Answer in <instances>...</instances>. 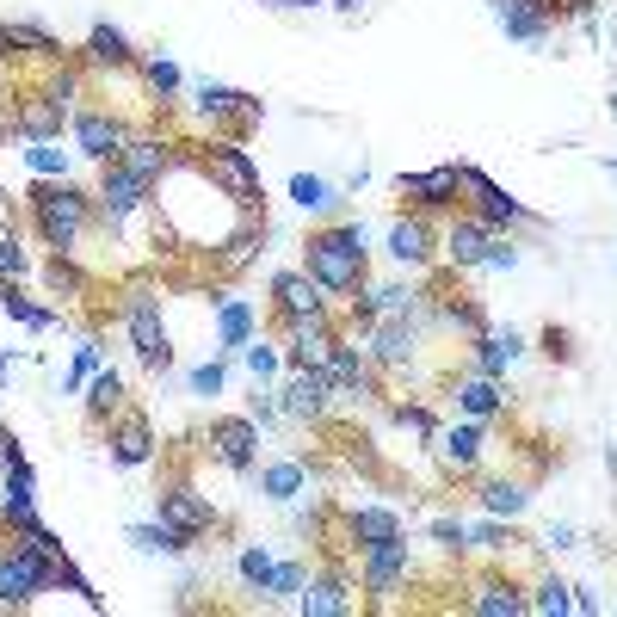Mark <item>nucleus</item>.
<instances>
[{
  "label": "nucleus",
  "mask_w": 617,
  "mask_h": 617,
  "mask_svg": "<svg viewBox=\"0 0 617 617\" xmlns=\"http://www.w3.org/2000/svg\"><path fill=\"white\" fill-rule=\"evenodd\" d=\"M321 371H328V389H340V395H365V365H358L352 346H334V358H328Z\"/></svg>",
  "instance_id": "obj_16"
},
{
  "label": "nucleus",
  "mask_w": 617,
  "mask_h": 617,
  "mask_svg": "<svg viewBox=\"0 0 617 617\" xmlns=\"http://www.w3.org/2000/svg\"><path fill=\"white\" fill-rule=\"evenodd\" d=\"M358 266H365V229L358 223L309 241V278L321 290H358Z\"/></svg>",
  "instance_id": "obj_1"
},
{
  "label": "nucleus",
  "mask_w": 617,
  "mask_h": 617,
  "mask_svg": "<svg viewBox=\"0 0 617 617\" xmlns=\"http://www.w3.org/2000/svg\"><path fill=\"white\" fill-rule=\"evenodd\" d=\"M488 253H494V229L488 223H457L451 229V260L457 266H488Z\"/></svg>",
  "instance_id": "obj_11"
},
{
  "label": "nucleus",
  "mask_w": 617,
  "mask_h": 617,
  "mask_svg": "<svg viewBox=\"0 0 617 617\" xmlns=\"http://www.w3.org/2000/svg\"><path fill=\"white\" fill-rule=\"evenodd\" d=\"M303 611H315V617L346 611V587H340V580H315V587L303 593Z\"/></svg>",
  "instance_id": "obj_26"
},
{
  "label": "nucleus",
  "mask_w": 617,
  "mask_h": 617,
  "mask_svg": "<svg viewBox=\"0 0 617 617\" xmlns=\"http://www.w3.org/2000/svg\"><path fill=\"white\" fill-rule=\"evenodd\" d=\"M352 531L365 543H383V537H402V519L395 513H377V506H365V513H352Z\"/></svg>",
  "instance_id": "obj_23"
},
{
  "label": "nucleus",
  "mask_w": 617,
  "mask_h": 617,
  "mask_svg": "<svg viewBox=\"0 0 617 617\" xmlns=\"http://www.w3.org/2000/svg\"><path fill=\"white\" fill-rule=\"evenodd\" d=\"M149 81H155L161 93H173V87H179V68H173V62H149Z\"/></svg>",
  "instance_id": "obj_42"
},
{
  "label": "nucleus",
  "mask_w": 617,
  "mask_h": 617,
  "mask_svg": "<svg viewBox=\"0 0 617 617\" xmlns=\"http://www.w3.org/2000/svg\"><path fill=\"white\" fill-rule=\"evenodd\" d=\"M118 395H124V377H118V371H105V377L93 383V414H105V408H118Z\"/></svg>",
  "instance_id": "obj_36"
},
{
  "label": "nucleus",
  "mask_w": 617,
  "mask_h": 617,
  "mask_svg": "<svg viewBox=\"0 0 617 617\" xmlns=\"http://www.w3.org/2000/svg\"><path fill=\"white\" fill-rule=\"evenodd\" d=\"M278 303H284L290 321H297V315H321V284L303 278V272H284L278 278Z\"/></svg>",
  "instance_id": "obj_13"
},
{
  "label": "nucleus",
  "mask_w": 617,
  "mask_h": 617,
  "mask_svg": "<svg viewBox=\"0 0 617 617\" xmlns=\"http://www.w3.org/2000/svg\"><path fill=\"white\" fill-rule=\"evenodd\" d=\"M241 574H247V587L266 593V587H272V562H266V550H247V556H241Z\"/></svg>",
  "instance_id": "obj_37"
},
{
  "label": "nucleus",
  "mask_w": 617,
  "mask_h": 617,
  "mask_svg": "<svg viewBox=\"0 0 617 617\" xmlns=\"http://www.w3.org/2000/svg\"><path fill=\"white\" fill-rule=\"evenodd\" d=\"M161 519H167L179 537H198V531L210 525V506H204L198 494H167V500H161Z\"/></svg>",
  "instance_id": "obj_14"
},
{
  "label": "nucleus",
  "mask_w": 617,
  "mask_h": 617,
  "mask_svg": "<svg viewBox=\"0 0 617 617\" xmlns=\"http://www.w3.org/2000/svg\"><path fill=\"white\" fill-rule=\"evenodd\" d=\"M377 358H383V365H408V358H414V334L408 328H377Z\"/></svg>",
  "instance_id": "obj_27"
},
{
  "label": "nucleus",
  "mask_w": 617,
  "mask_h": 617,
  "mask_svg": "<svg viewBox=\"0 0 617 617\" xmlns=\"http://www.w3.org/2000/svg\"><path fill=\"white\" fill-rule=\"evenodd\" d=\"M210 445H216V457H223L229 469H247L253 463V420H223L210 432Z\"/></svg>",
  "instance_id": "obj_9"
},
{
  "label": "nucleus",
  "mask_w": 617,
  "mask_h": 617,
  "mask_svg": "<svg viewBox=\"0 0 617 617\" xmlns=\"http://www.w3.org/2000/svg\"><path fill=\"white\" fill-rule=\"evenodd\" d=\"M463 408L476 414V420H482V414H494V408H500V389H494V377H476V383H463Z\"/></svg>",
  "instance_id": "obj_31"
},
{
  "label": "nucleus",
  "mask_w": 617,
  "mask_h": 617,
  "mask_svg": "<svg viewBox=\"0 0 617 617\" xmlns=\"http://www.w3.org/2000/svg\"><path fill=\"white\" fill-rule=\"evenodd\" d=\"M142 192H149V179H142V173H130V167H105V210H112V216L136 210Z\"/></svg>",
  "instance_id": "obj_12"
},
{
  "label": "nucleus",
  "mask_w": 617,
  "mask_h": 617,
  "mask_svg": "<svg viewBox=\"0 0 617 617\" xmlns=\"http://www.w3.org/2000/svg\"><path fill=\"white\" fill-rule=\"evenodd\" d=\"M482 500H488V513H506V519H513V513H525V488H513V482H494Z\"/></svg>",
  "instance_id": "obj_32"
},
{
  "label": "nucleus",
  "mask_w": 617,
  "mask_h": 617,
  "mask_svg": "<svg viewBox=\"0 0 617 617\" xmlns=\"http://www.w3.org/2000/svg\"><path fill=\"white\" fill-rule=\"evenodd\" d=\"M130 543H136V550H186V537H179L167 519H161V525H136Z\"/></svg>",
  "instance_id": "obj_29"
},
{
  "label": "nucleus",
  "mask_w": 617,
  "mask_h": 617,
  "mask_svg": "<svg viewBox=\"0 0 617 617\" xmlns=\"http://www.w3.org/2000/svg\"><path fill=\"white\" fill-rule=\"evenodd\" d=\"M389 253H395V260H426V223H395L389 229Z\"/></svg>",
  "instance_id": "obj_22"
},
{
  "label": "nucleus",
  "mask_w": 617,
  "mask_h": 617,
  "mask_svg": "<svg viewBox=\"0 0 617 617\" xmlns=\"http://www.w3.org/2000/svg\"><path fill=\"white\" fill-rule=\"evenodd\" d=\"M574 599H568V587H562V580H550V587H543L537 593V611H568Z\"/></svg>",
  "instance_id": "obj_39"
},
{
  "label": "nucleus",
  "mask_w": 617,
  "mask_h": 617,
  "mask_svg": "<svg viewBox=\"0 0 617 617\" xmlns=\"http://www.w3.org/2000/svg\"><path fill=\"white\" fill-rule=\"evenodd\" d=\"M124 167H130V173H142V179L155 186V173H167V167H173V155L161 149L155 136H142V142H124Z\"/></svg>",
  "instance_id": "obj_18"
},
{
  "label": "nucleus",
  "mask_w": 617,
  "mask_h": 617,
  "mask_svg": "<svg viewBox=\"0 0 617 617\" xmlns=\"http://www.w3.org/2000/svg\"><path fill=\"white\" fill-rule=\"evenodd\" d=\"M247 365H253V377H266V371H272V365H278V358H272V352H266V346H253V352H247Z\"/></svg>",
  "instance_id": "obj_43"
},
{
  "label": "nucleus",
  "mask_w": 617,
  "mask_h": 617,
  "mask_svg": "<svg viewBox=\"0 0 617 617\" xmlns=\"http://www.w3.org/2000/svg\"><path fill=\"white\" fill-rule=\"evenodd\" d=\"M463 186H469V192L482 198V210H488V223H513V216H525V210H519L513 198H506L500 186H488V179H482L476 167H463Z\"/></svg>",
  "instance_id": "obj_17"
},
{
  "label": "nucleus",
  "mask_w": 617,
  "mask_h": 617,
  "mask_svg": "<svg viewBox=\"0 0 617 617\" xmlns=\"http://www.w3.org/2000/svg\"><path fill=\"white\" fill-rule=\"evenodd\" d=\"M93 56H99V62H130V50H124V38H118L112 25L93 31Z\"/></svg>",
  "instance_id": "obj_35"
},
{
  "label": "nucleus",
  "mask_w": 617,
  "mask_h": 617,
  "mask_svg": "<svg viewBox=\"0 0 617 617\" xmlns=\"http://www.w3.org/2000/svg\"><path fill=\"white\" fill-rule=\"evenodd\" d=\"M19 124H25V136H38V142L56 136V130H62V99H31Z\"/></svg>",
  "instance_id": "obj_20"
},
{
  "label": "nucleus",
  "mask_w": 617,
  "mask_h": 617,
  "mask_svg": "<svg viewBox=\"0 0 617 617\" xmlns=\"http://www.w3.org/2000/svg\"><path fill=\"white\" fill-rule=\"evenodd\" d=\"M253 328V309L247 303H223V346H241Z\"/></svg>",
  "instance_id": "obj_34"
},
{
  "label": "nucleus",
  "mask_w": 617,
  "mask_h": 617,
  "mask_svg": "<svg viewBox=\"0 0 617 617\" xmlns=\"http://www.w3.org/2000/svg\"><path fill=\"white\" fill-rule=\"evenodd\" d=\"M476 451H482V432H476V426L445 432V445H439V457H445L451 469H469V463H476Z\"/></svg>",
  "instance_id": "obj_21"
},
{
  "label": "nucleus",
  "mask_w": 617,
  "mask_h": 617,
  "mask_svg": "<svg viewBox=\"0 0 617 617\" xmlns=\"http://www.w3.org/2000/svg\"><path fill=\"white\" fill-rule=\"evenodd\" d=\"M31 173H62V149H50V142H38V149H25Z\"/></svg>",
  "instance_id": "obj_38"
},
{
  "label": "nucleus",
  "mask_w": 617,
  "mask_h": 617,
  "mask_svg": "<svg viewBox=\"0 0 617 617\" xmlns=\"http://www.w3.org/2000/svg\"><path fill=\"white\" fill-rule=\"evenodd\" d=\"M210 161H216V173H223V186H229L235 198H253V192H260V173H253V161H247L241 149H216Z\"/></svg>",
  "instance_id": "obj_15"
},
{
  "label": "nucleus",
  "mask_w": 617,
  "mask_h": 617,
  "mask_svg": "<svg viewBox=\"0 0 617 617\" xmlns=\"http://www.w3.org/2000/svg\"><path fill=\"white\" fill-rule=\"evenodd\" d=\"M192 389H198V395H216V389H223V365H204V371H192Z\"/></svg>",
  "instance_id": "obj_40"
},
{
  "label": "nucleus",
  "mask_w": 617,
  "mask_h": 617,
  "mask_svg": "<svg viewBox=\"0 0 617 617\" xmlns=\"http://www.w3.org/2000/svg\"><path fill=\"white\" fill-rule=\"evenodd\" d=\"M290 198H297L303 210H328V204H334L328 179H309V173H297V179H290Z\"/></svg>",
  "instance_id": "obj_30"
},
{
  "label": "nucleus",
  "mask_w": 617,
  "mask_h": 617,
  "mask_svg": "<svg viewBox=\"0 0 617 617\" xmlns=\"http://www.w3.org/2000/svg\"><path fill=\"white\" fill-rule=\"evenodd\" d=\"M321 402H328V371H303V377H290V389H284V414L309 420V414H321Z\"/></svg>",
  "instance_id": "obj_8"
},
{
  "label": "nucleus",
  "mask_w": 617,
  "mask_h": 617,
  "mask_svg": "<svg viewBox=\"0 0 617 617\" xmlns=\"http://www.w3.org/2000/svg\"><path fill=\"white\" fill-rule=\"evenodd\" d=\"M463 186V167H432V173H402V192L420 204H445Z\"/></svg>",
  "instance_id": "obj_7"
},
{
  "label": "nucleus",
  "mask_w": 617,
  "mask_h": 617,
  "mask_svg": "<svg viewBox=\"0 0 617 617\" xmlns=\"http://www.w3.org/2000/svg\"><path fill=\"white\" fill-rule=\"evenodd\" d=\"M290 358H297L303 371H321L334 358V340H328V328H321V315H297V321H290Z\"/></svg>",
  "instance_id": "obj_5"
},
{
  "label": "nucleus",
  "mask_w": 617,
  "mask_h": 617,
  "mask_svg": "<svg viewBox=\"0 0 617 617\" xmlns=\"http://www.w3.org/2000/svg\"><path fill=\"white\" fill-rule=\"evenodd\" d=\"M130 340H136L142 365H167V328H161V303L149 297V290L130 297Z\"/></svg>",
  "instance_id": "obj_4"
},
{
  "label": "nucleus",
  "mask_w": 617,
  "mask_h": 617,
  "mask_svg": "<svg viewBox=\"0 0 617 617\" xmlns=\"http://www.w3.org/2000/svg\"><path fill=\"white\" fill-rule=\"evenodd\" d=\"M31 204H38V229L50 247H68L87 229V198L75 186H44V192H31Z\"/></svg>",
  "instance_id": "obj_2"
},
{
  "label": "nucleus",
  "mask_w": 617,
  "mask_h": 617,
  "mask_svg": "<svg viewBox=\"0 0 617 617\" xmlns=\"http://www.w3.org/2000/svg\"><path fill=\"white\" fill-rule=\"evenodd\" d=\"M469 605H476L482 617H519V611H525V599H519L513 587H482V593L469 599Z\"/></svg>",
  "instance_id": "obj_25"
},
{
  "label": "nucleus",
  "mask_w": 617,
  "mask_h": 617,
  "mask_svg": "<svg viewBox=\"0 0 617 617\" xmlns=\"http://www.w3.org/2000/svg\"><path fill=\"white\" fill-rule=\"evenodd\" d=\"M75 136H81V149H87V155H99V161H112V155L124 149L118 118H99V112H87V118L75 124Z\"/></svg>",
  "instance_id": "obj_10"
},
{
  "label": "nucleus",
  "mask_w": 617,
  "mask_h": 617,
  "mask_svg": "<svg viewBox=\"0 0 617 617\" xmlns=\"http://www.w3.org/2000/svg\"><path fill=\"white\" fill-rule=\"evenodd\" d=\"M198 105H204L210 118H229V112H253V99H247V93H229V87H210V81L198 87Z\"/></svg>",
  "instance_id": "obj_24"
},
{
  "label": "nucleus",
  "mask_w": 617,
  "mask_h": 617,
  "mask_svg": "<svg viewBox=\"0 0 617 617\" xmlns=\"http://www.w3.org/2000/svg\"><path fill=\"white\" fill-rule=\"evenodd\" d=\"M432 531H439V543H463V525H457V519H439Z\"/></svg>",
  "instance_id": "obj_45"
},
{
  "label": "nucleus",
  "mask_w": 617,
  "mask_h": 617,
  "mask_svg": "<svg viewBox=\"0 0 617 617\" xmlns=\"http://www.w3.org/2000/svg\"><path fill=\"white\" fill-rule=\"evenodd\" d=\"M402 426H414V432H426L432 420H426V408H402Z\"/></svg>",
  "instance_id": "obj_46"
},
{
  "label": "nucleus",
  "mask_w": 617,
  "mask_h": 617,
  "mask_svg": "<svg viewBox=\"0 0 617 617\" xmlns=\"http://www.w3.org/2000/svg\"><path fill=\"white\" fill-rule=\"evenodd\" d=\"M297 488H303V469H297V463H278V469H266V494H272V500H290Z\"/></svg>",
  "instance_id": "obj_33"
},
{
  "label": "nucleus",
  "mask_w": 617,
  "mask_h": 617,
  "mask_svg": "<svg viewBox=\"0 0 617 617\" xmlns=\"http://www.w3.org/2000/svg\"><path fill=\"white\" fill-rule=\"evenodd\" d=\"M365 580H371V593H389L395 580H402V568H408V543L402 537H383V543H365Z\"/></svg>",
  "instance_id": "obj_6"
},
{
  "label": "nucleus",
  "mask_w": 617,
  "mask_h": 617,
  "mask_svg": "<svg viewBox=\"0 0 617 617\" xmlns=\"http://www.w3.org/2000/svg\"><path fill=\"white\" fill-rule=\"evenodd\" d=\"M19 266H25V253L13 241H0V272H19Z\"/></svg>",
  "instance_id": "obj_44"
},
{
  "label": "nucleus",
  "mask_w": 617,
  "mask_h": 617,
  "mask_svg": "<svg viewBox=\"0 0 617 617\" xmlns=\"http://www.w3.org/2000/svg\"><path fill=\"white\" fill-rule=\"evenodd\" d=\"M149 451H155V439H149V426L142 420H130L118 439H112V457L124 463V469H136V463H149Z\"/></svg>",
  "instance_id": "obj_19"
},
{
  "label": "nucleus",
  "mask_w": 617,
  "mask_h": 617,
  "mask_svg": "<svg viewBox=\"0 0 617 617\" xmlns=\"http://www.w3.org/2000/svg\"><path fill=\"white\" fill-rule=\"evenodd\" d=\"M519 358V340L513 334H494V340H482V377H500L506 365Z\"/></svg>",
  "instance_id": "obj_28"
},
{
  "label": "nucleus",
  "mask_w": 617,
  "mask_h": 617,
  "mask_svg": "<svg viewBox=\"0 0 617 617\" xmlns=\"http://www.w3.org/2000/svg\"><path fill=\"white\" fill-rule=\"evenodd\" d=\"M303 587V568H272V587L266 593H297Z\"/></svg>",
  "instance_id": "obj_41"
},
{
  "label": "nucleus",
  "mask_w": 617,
  "mask_h": 617,
  "mask_svg": "<svg viewBox=\"0 0 617 617\" xmlns=\"http://www.w3.org/2000/svg\"><path fill=\"white\" fill-rule=\"evenodd\" d=\"M56 580H62V568H56V562H44V556L25 543L19 556H7V562H0V599H31V593L56 587Z\"/></svg>",
  "instance_id": "obj_3"
}]
</instances>
